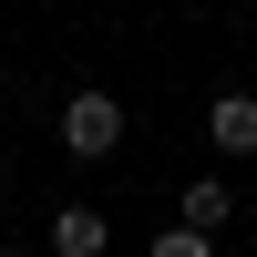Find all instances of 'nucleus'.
<instances>
[{
    "label": "nucleus",
    "mask_w": 257,
    "mask_h": 257,
    "mask_svg": "<svg viewBox=\"0 0 257 257\" xmlns=\"http://www.w3.org/2000/svg\"><path fill=\"white\" fill-rule=\"evenodd\" d=\"M113 144H123V103H113V93H72V103H62V155L103 165Z\"/></svg>",
    "instance_id": "1"
},
{
    "label": "nucleus",
    "mask_w": 257,
    "mask_h": 257,
    "mask_svg": "<svg viewBox=\"0 0 257 257\" xmlns=\"http://www.w3.org/2000/svg\"><path fill=\"white\" fill-rule=\"evenodd\" d=\"M206 144L216 155H257V93H216L206 103Z\"/></svg>",
    "instance_id": "2"
},
{
    "label": "nucleus",
    "mask_w": 257,
    "mask_h": 257,
    "mask_svg": "<svg viewBox=\"0 0 257 257\" xmlns=\"http://www.w3.org/2000/svg\"><path fill=\"white\" fill-rule=\"evenodd\" d=\"M113 247V216H103V206H62L52 216V257H103Z\"/></svg>",
    "instance_id": "3"
},
{
    "label": "nucleus",
    "mask_w": 257,
    "mask_h": 257,
    "mask_svg": "<svg viewBox=\"0 0 257 257\" xmlns=\"http://www.w3.org/2000/svg\"><path fill=\"white\" fill-rule=\"evenodd\" d=\"M175 216H185V226H206V237H216V226L237 216V185H226V175H196V185H185V196H175Z\"/></svg>",
    "instance_id": "4"
},
{
    "label": "nucleus",
    "mask_w": 257,
    "mask_h": 257,
    "mask_svg": "<svg viewBox=\"0 0 257 257\" xmlns=\"http://www.w3.org/2000/svg\"><path fill=\"white\" fill-rule=\"evenodd\" d=\"M144 257H216V237H206V226H185V216H175V226H165V237L144 247Z\"/></svg>",
    "instance_id": "5"
},
{
    "label": "nucleus",
    "mask_w": 257,
    "mask_h": 257,
    "mask_svg": "<svg viewBox=\"0 0 257 257\" xmlns=\"http://www.w3.org/2000/svg\"><path fill=\"white\" fill-rule=\"evenodd\" d=\"M0 257H31V247H0Z\"/></svg>",
    "instance_id": "6"
},
{
    "label": "nucleus",
    "mask_w": 257,
    "mask_h": 257,
    "mask_svg": "<svg viewBox=\"0 0 257 257\" xmlns=\"http://www.w3.org/2000/svg\"><path fill=\"white\" fill-rule=\"evenodd\" d=\"M0 185H11V165H0Z\"/></svg>",
    "instance_id": "7"
}]
</instances>
